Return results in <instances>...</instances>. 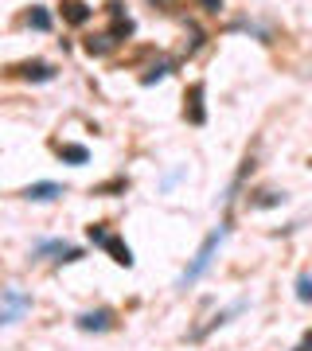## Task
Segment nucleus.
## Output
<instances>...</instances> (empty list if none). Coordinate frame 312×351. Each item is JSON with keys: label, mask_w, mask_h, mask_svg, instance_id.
Returning <instances> with one entry per match:
<instances>
[{"label": "nucleus", "mask_w": 312, "mask_h": 351, "mask_svg": "<svg viewBox=\"0 0 312 351\" xmlns=\"http://www.w3.org/2000/svg\"><path fill=\"white\" fill-rule=\"evenodd\" d=\"M226 230H230V223H219V226H215V230H211V234L203 239L200 254H195V262H191V265H187V269H184V277H180V285H191V281H200V277H203V269L211 265L215 250H219V242L226 239Z\"/></svg>", "instance_id": "f257e3e1"}, {"label": "nucleus", "mask_w": 312, "mask_h": 351, "mask_svg": "<svg viewBox=\"0 0 312 351\" xmlns=\"http://www.w3.org/2000/svg\"><path fill=\"white\" fill-rule=\"evenodd\" d=\"M203 94H207V86H203V82H191V86H187V94H184V117L191 121V125H203V121H207Z\"/></svg>", "instance_id": "f03ea898"}, {"label": "nucleus", "mask_w": 312, "mask_h": 351, "mask_svg": "<svg viewBox=\"0 0 312 351\" xmlns=\"http://www.w3.org/2000/svg\"><path fill=\"white\" fill-rule=\"evenodd\" d=\"M59 12H62V20H67V24L82 27V24H90L94 8H90L86 0H62V4H59Z\"/></svg>", "instance_id": "7ed1b4c3"}, {"label": "nucleus", "mask_w": 312, "mask_h": 351, "mask_svg": "<svg viewBox=\"0 0 312 351\" xmlns=\"http://www.w3.org/2000/svg\"><path fill=\"white\" fill-rule=\"evenodd\" d=\"M16 75L27 78V82H51L59 71H55L51 63H43V59H32V63H20V66H16Z\"/></svg>", "instance_id": "20e7f679"}, {"label": "nucleus", "mask_w": 312, "mask_h": 351, "mask_svg": "<svg viewBox=\"0 0 312 351\" xmlns=\"http://www.w3.org/2000/svg\"><path fill=\"white\" fill-rule=\"evenodd\" d=\"M75 324L82 328V332H110V328H113V313H110V308H94V313H82Z\"/></svg>", "instance_id": "39448f33"}, {"label": "nucleus", "mask_w": 312, "mask_h": 351, "mask_svg": "<svg viewBox=\"0 0 312 351\" xmlns=\"http://www.w3.org/2000/svg\"><path fill=\"white\" fill-rule=\"evenodd\" d=\"M59 195H62V188H59V184H51V180L24 188V199H32V203H51V199H59Z\"/></svg>", "instance_id": "423d86ee"}, {"label": "nucleus", "mask_w": 312, "mask_h": 351, "mask_svg": "<svg viewBox=\"0 0 312 351\" xmlns=\"http://www.w3.org/2000/svg\"><path fill=\"white\" fill-rule=\"evenodd\" d=\"M86 55H94V59H101V55H110L113 47H117V39L110 36V32H98V36H86Z\"/></svg>", "instance_id": "0eeeda50"}, {"label": "nucleus", "mask_w": 312, "mask_h": 351, "mask_svg": "<svg viewBox=\"0 0 312 351\" xmlns=\"http://www.w3.org/2000/svg\"><path fill=\"white\" fill-rule=\"evenodd\" d=\"M101 250H110V258H113L117 265H125V269L133 265V250H129V246H125V242L117 239V234H110V239L101 242Z\"/></svg>", "instance_id": "6e6552de"}, {"label": "nucleus", "mask_w": 312, "mask_h": 351, "mask_svg": "<svg viewBox=\"0 0 312 351\" xmlns=\"http://www.w3.org/2000/svg\"><path fill=\"white\" fill-rule=\"evenodd\" d=\"M59 156L67 164H86L90 160V149H86V145H59Z\"/></svg>", "instance_id": "1a4fd4ad"}, {"label": "nucleus", "mask_w": 312, "mask_h": 351, "mask_svg": "<svg viewBox=\"0 0 312 351\" xmlns=\"http://www.w3.org/2000/svg\"><path fill=\"white\" fill-rule=\"evenodd\" d=\"M277 203H285V191H258V195L250 199V207H254V211H265V207H277Z\"/></svg>", "instance_id": "9d476101"}, {"label": "nucleus", "mask_w": 312, "mask_h": 351, "mask_svg": "<svg viewBox=\"0 0 312 351\" xmlns=\"http://www.w3.org/2000/svg\"><path fill=\"white\" fill-rule=\"evenodd\" d=\"M125 191H129V180H110V184H98V188L90 191V195H125Z\"/></svg>", "instance_id": "9b49d317"}, {"label": "nucleus", "mask_w": 312, "mask_h": 351, "mask_svg": "<svg viewBox=\"0 0 312 351\" xmlns=\"http://www.w3.org/2000/svg\"><path fill=\"white\" fill-rule=\"evenodd\" d=\"M27 27H36V32H47V27H51V12L36 4V8L27 12Z\"/></svg>", "instance_id": "f8f14e48"}, {"label": "nucleus", "mask_w": 312, "mask_h": 351, "mask_svg": "<svg viewBox=\"0 0 312 351\" xmlns=\"http://www.w3.org/2000/svg\"><path fill=\"white\" fill-rule=\"evenodd\" d=\"M133 32H137V24H133V20H113V27H110V36L117 39V43H125Z\"/></svg>", "instance_id": "ddd939ff"}, {"label": "nucleus", "mask_w": 312, "mask_h": 351, "mask_svg": "<svg viewBox=\"0 0 312 351\" xmlns=\"http://www.w3.org/2000/svg\"><path fill=\"white\" fill-rule=\"evenodd\" d=\"M168 71H172V63H156V66H152V71H149V75L141 78V82H145V86H152V82H160V78L168 75Z\"/></svg>", "instance_id": "4468645a"}, {"label": "nucleus", "mask_w": 312, "mask_h": 351, "mask_svg": "<svg viewBox=\"0 0 312 351\" xmlns=\"http://www.w3.org/2000/svg\"><path fill=\"white\" fill-rule=\"evenodd\" d=\"M297 301H304V304L312 301V277H309V274L297 277Z\"/></svg>", "instance_id": "2eb2a0df"}, {"label": "nucleus", "mask_w": 312, "mask_h": 351, "mask_svg": "<svg viewBox=\"0 0 312 351\" xmlns=\"http://www.w3.org/2000/svg\"><path fill=\"white\" fill-rule=\"evenodd\" d=\"M195 4H200V12H207V16L223 12V0H195Z\"/></svg>", "instance_id": "dca6fc26"}, {"label": "nucleus", "mask_w": 312, "mask_h": 351, "mask_svg": "<svg viewBox=\"0 0 312 351\" xmlns=\"http://www.w3.org/2000/svg\"><path fill=\"white\" fill-rule=\"evenodd\" d=\"M106 12H110L113 20H129V16H125V4H121V0H110V4H106Z\"/></svg>", "instance_id": "f3484780"}, {"label": "nucleus", "mask_w": 312, "mask_h": 351, "mask_svg": "<svg viewBox=\"0 0 312 351\" xmlns=\"http://www.w3.org/2000/svg\"><path fill=\"white\" fill-rule=\"evenodd\" d=\"M20 313H24V308H4V313H0V324H12Z\"/></svg>", "instance_id": "a211bd4d"}, {"label": "nucleus", "mask_w": 312, "mask_h": 351, "mask_svg": "<svg viewBox=\"0 0 312 351\" xmlns=\"http://www.w3.org/2000/svg\"><path fill=\"white\" fill-rule=\"evenodd\" d=\"M293 351H312V332H309V336H304V339H300V343H297V348H293Z\"/></svg>", "instance_id": "6ab92c4d"}, {"label": "nucleus", "mask_w": 312, "mask_h": 351, "mask_svg": "<svg viewBox=\"0 0 312 351\" xmlns=\"http://www.w3.org/2000/svg\"><path fill=\"white\" fill-rule=\"evenodd\" d=\"M152 4H164V0H152Z\"/></svg>", "instance_id": "aec40b11"}, {"label": "nucleus", "mask_w": 312, "mask_h": 351, "mask_svg": "<svg viewBox=\"0 0 312 351\" xmlns=\"http://www.w3.org/2000/svg\"><path fill=\"white\" fill-rule=\"evenodd\" d=\"M309 168H312V160H309Z\"/></svg>", "instance_id": "412c9836"}]
</instances>
